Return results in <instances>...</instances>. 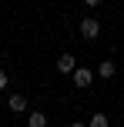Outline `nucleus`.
<instances>
[{"instance_id": "f257e3e1", "label": "nucleus", "mask_w": 124, "mask_h": 127, "mask_svg": "<svg viewBox=\"0 0 124 127\" xmlns=\"http://www.w3.org/2000/svg\"><path fill=\"white\" fill-rule=\"evenodd\" d=\"M97 33H101V24L94 17H84V20H81V37H84V40H94Z\"/></svg>"}, {"instance_id": "f03ea898", "label": "nucleus", "mask_w": 124, "mask_h": 127, "mask_svg": "<svg viewBox=\"0 0 124 127\" xmlns=\"http://www.w3.org/2000/svg\"><path fill=\"white\" fill-rule=\"evenodd\" d=\"M74 70H77V60L71 54H60L57 57V74H74Z\"/></svg>"}, {"instance_id": "7ed1b4c3", "label": "nucleus", "mask_w": 124, "mask_h": 127, "mask_svg": "<svg viewBox=\"0 0 124 127\" xmlns=\"http://www.w3.org/2000/svg\"><path fill=\"white\" fill-rule=\"evenodd\" d=\"M71 77H74V87H91V77H94V74H91L87 67H77Z\"/></svg>"}, {"instance_id": "20e7f679", "label": "nucleus", "mask_w": 124, "mask_h": 127, "mask_svg": "<svg viewBox=\"0 0 124 127\" xmlns=\"http://www.w3.org/2000/svg\"><path fill=\"white\" fill-rule=\"evenodd\" d=\"M10 110H13V114H24V110H27V97L24 94H10Z\"/></svg>"}, {"instance_id": "39448f33", "label": "nucleus", "mask_w": 124, "mask_h": 127, "mask_svg": "<svg viewBox=\"0 0 124 127\" xmlns=\"http://www.w3.org/2000/svg\"><path fill=\"white\" fill-rule=\"evenodd\" d=\"M27 127H47V117L40 114V110H34V114L27 117Z\"/></svg>"}, {"instance_id": "423d86ee", "label": "nucleus", "mask_w": 124, "mask_h": 127, "mask_svg": "<svg viewBox=\"0 0 124 127\" xmlns=\"http://www.w3.org/2000/svg\"><path fill=\"white\" fill-rule=\"evenodd\" d=\"M97 74H101V77H114V74H118V67H114V60H104V64L97 67Z\"/></svg>"}, {"instance_id": "0eeeda50", "label": "nucleus", "mask_w": 124, "mask_h": 127, "mask_svg": "<svg viewBox=\"0 0 124 127\" xmlns=\"http://www.w3.org/2000/svg\"><path fill=\"white\" fill-rule=\"evenodd\" d=\"M91 127H107V117L104 114H94L91 117Z\"/></svg>"}, {"instance_id": "6e6552de", "label": "nucleus", "mask_w": 124, "mask_h": 127, "mask_svg": "<svg viewBox=\"0 0 124 127\" xmlns=\"http://www.w3.org/2000/svg\"><path fill=\"white\" fill-rule=\"evenodd\" d=\"M3 87H7V74L0 70V90H3Z\"/></svg>"}, {"instance_id": "1a4fd4ad", "label": "nucleus", "mask_w": 124, "mask_h": 127, "mask_svg": "<svg viewBox=\"0 0 124 127\" xmlns=\"http://www.w3.org/2000/svg\"><path fill=\"white\" fill-rule=\"evenodd\" d=\"M84 3H87V7H97V3H101V0H84Z\"/></svg>"}, {"instance_id": "9d476101", "label": "nucleus", "mask_w": 124, "mask_h": 127, "mask_svg": "<svg viewBox=\"0 0 124 127\" xmlns=\"http://www.w3.org/2000/svg\"><path fill=\"white\" fill-rule=\"evenodd\" d=\"M71 127H84V124H81V121H77V124H71Z\"/></svg>"}]
</instances>
